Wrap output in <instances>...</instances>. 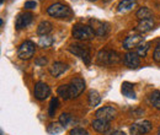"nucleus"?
Masks as SVG:
<instances>
[{"mask_svg": "<svg viewBox=\"0 0 160 135\" xmlns=\"http://www.w3.org/2000/svg\"><path fill=\"white\" fill-rule=\"evenodd\" d=\"M120 55L117 52L115 51H108V49H102L98 53L96 61L100 65H112V64H117L120 63Z\"/></svg>", "mask_w": 160, "mask_h": 135, "instance_id": "f257e3e1", "label": "nucleus"}, {"mask_svg": "<svg viewBox=\"0 0 160 135\" xmlns=\"http://www.w3.org/2000/svg\"><path fill=\"white\" fill-rule=\"evenodd\" d=\"M72 35L74 38L79 39V41H89L96 36L92 28L86 25H75L72 30Z\"/></svg>", "mask_w": 160, "mask_h": 135, "instance_id": "f03ea898", "label": "nucleus"}, {"mask_svg": "<svg viewBox=\"0 0 160 135\" xmlns=\"http://www.w3.org/2000/svg\"><path fill=\"white\" fill-rule=\"evenodd\" d=\"M47 14L56 19H65L70 15V9L67 5L56 2V4H52L49 7H47Z\"/></svg>", "mask_w": 160, "mask_h": 135, "instance_id": "7ed1b4c3", "label": "nucleus"}, {"mask_svg": "<svg viewBox=\"0 0 160 135\" xmlns=\"http://www.w3.org/2000/svg\"><path fill=\"white\" fill-rule=\"evenodd\" d=\"M36 51V46L33 42L31 41H25L22 42L18 49V57L22 60H27V59L32 58Z\"/></svg>", "mask_w": 160, "mask_h": 135, "instance_id": "20e7f679", "label": "nucleus"}, {"mask_svg": "<svg viewBox=\"0 0 160 135\" xmlns=\"http://www.w3.org/2000/svg\"><path fill=\"white\" fill-rule=\"evenodd\" d=\"M68 90H69L70 99L78 97L85 90V81H84V79H81L79 76L72 79V81L68 84Z\"/></svg>", "mask_w": 160, "mask_h": 135, "instance_id": "39448f33", "label": "nucleus"}, {"mask_svg": "<svg viewBox=\"0 0 160 135\" xmlns=\"http://www.w3.org/2000/svg\"><path fill=\"white\" fill-rule=\"evenodd\" d=\"M69 51H70L72 54L79 57L85 64H90L91 57H90V51H89L88 47L81 46V44H72L69 47Z\"/></svg>", "mask_w": 160, "mask_h": 135, "instance_id": "423d86ee", "label": "nucleus"}, {"mask_svg": "<svg viewBox=\"0 0 160 135\" xmlns=\"http://www.w3.org/2000/svg\"><path fill=\"white\" fill-rule=\"evenodd\" d=\"M152 130V123L149 120H139L131 125V135H143Z\"/></svg>", "mask_w": 160, "mask_h": 135, "instance_id": "0eeeda50", "label": "nucleus"}, {"mask_svg": "<svg viewBox=\"0 0 160 135\" xmlns=\"http://www.w3.org/2000/svg\"><path fill=\"white\" fill-rule=\"evenodd\" d=\"M95 116H96L98 119H102V120H106V122H111L112 119H115V117L117 116V111H116V108H113L111 106H105V107L99 108L95 112Z\"/></svg>", "mask_w": 160, "mask_h": 135, "instance_id": "6e6552de", "label": "nucleus"}, {"mask_svg": "<svg viewBox=\"0 0 160 135\" xmlns=\"http://www.w3.org/2000/svg\"><path fill=\"white\" fill-rule=\"evenodd\" d=\"M33 95L35 97L38 99V101H44L47 99L48 96L51 95V89L47 84L38 81L36 85H35V90H33Z\"/></svg>", "mask_w": 160, "mask_h": 135, "instance_id": "1a4fd4ad", "label": "nucleus"}, {"mask_svg": "<svg viewBox=\"0 0 160 135\" xmlns=\"http://www.w3.org/2000/svg\"><path fill=\"white\" fill-rule=\"evenodd\" d=\"M143 41H144V37L142 35H131L123 41V48L127 51H131L136 47H139L143 43Z\"/></svg>", "mask_w": 160, "mask_h": 135, "instance_id": "9d476101", "label": "nucleus"}, {"mask_svg": "<svg viewBox=\"0 0 160 135\" xmlns=\"http://www.w3.org/2000/svg\"><path fill=\"white\" fill-rule=\"evenodd\" d=\"M90 27L92 28V31L95 32V35L96 36H105L106 33H107V31H108V27H107V25L105 23V22H102L100 20H96V19H92L90 20Z\"/></svg>", "mask_w": 160, "mask_h": 135, "instance_id": "9b49d317", "label": "nucleus"}, {"mask_svg": "<svg viewBox=\"0 0 160 135\" xmlns=\"http://www.w3.org/2000/svg\"><path fill=\"white\" fill-rule=\"evenodd\" d=\"M123 61L127 66L129 68H138L140 65V60H139V55L136 53V52H127L124 55H123Z\"/></svg>", "mask_w": 160, "mask_h": 135, "instance_id": "f8f14e48", "label": "nucleus"}, {"mask_svg": "<svg viewBox=\"0 0 160 135\" xmlns=\"http://www.w3.org/2000/svg\"><path fill=\"white\" fill-rule=\"evenodd\" d=\"M32 14L31 12H23L20 14L18 17H16V22H15V27L16 30H22L25 27H27L31 22H32Z\"/></svg>", "mask_w": 160, "mask_h": 135, "instance_id": "ddd939ff", "label": "nucleus"}, {"mask_svg": "<svg viewBox=\"0 0 160 135\" xmlns=\"http://www.w3.org/2000/svg\"><path fill=\"white\" fill-rule=\"evenodd\" d=\"M154 25H155V23H154L153 17H152V19L140 20L139 23H138L137 27H136V31L139 32L140 35L147 33V32H149V31H152V30L154 28Z\"/></svg>", "mask_w": 160, "mask_h": 135, "instance_id": "4468645a", "label": "nucleus"}, {"mask_svg": "<svg viewBox=\"0 0 160 135\" xmlns=\"http://www.w3.org/2000/svg\"><path fill=\"white\" fill-rule=\"evenodd\" d=\"M68 70V65L62 63V61H56L52 64V66L49 68V73L51 75L54 77H59L62 74H64Z\"/></svg>", "mask_w": 160, "mask_h": 135, "instance_id": "2eb2a0df", "label": "nucleus"}, {"mask_svg": "<svg viewBox=\"0 0 160 135\" xmlns=\"http://www.w3.org/2000/svg\"><path fill=\"white\" fill-rule=\"evenodd\" d=\"M91 127L98 133H106L110 129V122H106V120H102V119H98L96 118L95 120H92Z\"/></svg>", "mask_w": 160, "mask_h": 135, "instance_id": "dca6fc26", "label": "nucleus"}, {"mask_svg": "<svg viewBox=\"0 0 160 135\" xmlns=\"http://www.w3.org/2000/svg\"><path fill=\"white\" fill-rule=\"evenodd\" d=\"M136 5H137V0H121L118 6H117V11L118 12H128Z\"/></svg>", "mask_w": 160, "mask_h": 135, "instance_id": "f3484780", "label": "nucleus"}, {"mask_svg": "<svg viewBox=\"0 0 160 135\" xmlns=\"http://www.w3.org/2000/svg\"><path fill=\"white\" fill-rule=\"evenodd\" d=\"M52 30H53V25L49 21H42L37 27V33L40 36H48V33H51Z\"/></svg>", "mask_w": 160, "mask_h": 135, "instance_id": "a211bd4d", "label": "nucleus"}, {"mask_svg": "<svg viewBox=\"0 0 160 135\" xmlns=\"http://www.w3.org/2000/svg\"><path fill=\"white\" fill-rule=\"evenodd\" d=\"M88 102H89V106H91V107H98L101 102L100 94H99L96 90H91V91L89 92V96H88Z\"/></svg>", "mask_w": 160, "mask_h": 135, "instance_id": "6ab92c4d", "label": "nucleus"}, {"mask_svg": "<svg viewBox=\"0 0 160 135\" xmlns=\"http://www.w3.org/2000/svg\"><path fill=\"white\" fill-rule=\"evenodd\" d=\"M121 92L128 98H136V92L133 89V85L131 82H123L121 87Z\"/></svg>", "mask_w": 160, "mask_h": 135, "instance_id": "aec40b11", "label": "nucleus"}, {"mask_svg": "<svg viewBox=\"0 0 160 135\" xmlns=\"http://www.w3.org/2000/svg\"><path fill=\"white\" fill-rule=\"evenodd\" d=\"M149 102H150V104L154 108H157V109L160 111V91H158V90L153 91L149 95Z\"/></svg>", "mask_w": 160, "mask_h": 135, "instance_id": "412c9836", "label": "nucleus"}, {"mask_svg": "<svg viewBox=\"0 0 160 135\" xmlns=\"http://www.w3.org/2000/svg\"><path fill=\"white\" fill-rule=\"evenodd\" d=\"M136 16L139 19V21L145 19H152V10L149 7H147V6H143L136 12Z\"/></svg>", "mask_w": 160, "mask_h": 135, "instance_id": "4be33fe9", "label": "nucleus"}, {"mask_svg": "<svg viewBox=\"0 0 160 135\" xmlns=\"http://www.w3.org/2000/svg\"><path fill=\"white\" fill-rule=\"evenodd\" d=\"M63 129H64V127H63L60 123H52V124H49V125H48L47 132H48V134L56 135V134L62 133V132H63Z\"/></svg>", "mask_w": 160, "mask_h": 135, "instance_id": "5701e85b", "label": "nucleus"}, {"mask_svg": "<svg viewBox=\"0 0 160 135\" xmlns=\"http://www.w3.org/2000/svg\"><path fill=\"white\" fill-rule=\"evenodd\" d=\"M149 47H150V42H147V43H142L139 47H137V51L136 53L139 55V57H145L148 51H149Z\"/></svg>", "mask_w": 160, "mask_h": 135, "instance_id": "b1692460", "label": "nucleus"}, {"mask_svg": "<svg viewBox=\"0 0 160 135\" xmlns=\"http://www.w3.org/2000/svg\"><path fill=\"white\" fill-rule=\"evenodd\" d=\"M58 104H59L58 98H57V97H53V98L51 99L49 109H48V114H49V117H54V113H56V111H57V108H58Z\"/></svg>", "mask_w": 160, "mask_h": 135, "instance_id": "393cba45", "label": "nucleus"}, {"mask_svg": "<svg viewBox=\"0 0 160 135\" xmlns=\"http://www.w3.org/2000/svg\"><path fill=\"white\" fill-rule=\"evenodd\" d=\"M52 43H53V39L49 36H42L38 39V46L42 48H48V47L52 46Z\"/></svg>", "mask_w": 160, "mask_h": 135, "instance_id": "a878e982", "label": "nucleus"}, {"mask_svg": "<svg viewBox=\"0 0 160 135\" xmlns=\"http://www.w3.org/2000/svg\"><path fill=\"white\" fill-rule=\"evenodd\" d=\"M58 96H60L63 99H70L69 97V90H68V85H60L57 90Z\"/></svg>", "mask_w": 160, "mask_h": 135, "instance_id": "bb28decb", "label": "nucleus"}, {"mask_svg": "<svg viewBox=\"0 0 160 135\" xmlns=\"http://www.w3.org/2000/svg\"><path fill=\"white\" fill-rule=\"evenodd\" d=\"M70 119H72V117L69 113H62L59 117V123L65 128L68 124H69V122H70Z\"/></svg>", "mask_w": 160, "mask_h": 135, "instance_id": "cd10ccee", "label": "nucleus"}, {"mask_svg": "<svg viewBox=\"0 0 160 135\" xmlns=\"http://www.w3.org/2000/svg\"><path fill=\"white\" fill-rule=\"evenodd\" d=\"M70 135H90L85 129H82V128H74V129H72L70 130Z\"/></svg>", "mask_w": 160, "mask_h": 135, "instance_id": "c85d7f7f", "label": "nucleus"}, {"mask_svg": "<svg viewBox=\"0 0 160 135\" xmlns=\"http://www.w3.org/2000/svg\"><path fill=\"white\" fill-rule=\"evenodd\" d=\"M153 58L157 63H160V41L158 42L155 49H154V54H153Z\"/></svg>", "mask_w": 160, "mask_h": 135, "instance_id": "c756f323", "label": "nucleus"}, {"mask_svg": "<svg viewBox=\"0 0 160 135\" xmlns=\"http://www.w3.org/2000/svg\"><path fill=\"white\" fill-rule=\"evenodd\" d=\"M36 5H37L36 1H31V0H28V1L25 2V9H35Z\"/></svg>", "mask_w": 160, "mask_h": 135, "instance_id": "7c9ffc66", "label": "nucleus"}, {"mask_svg": "<svg viewBox=\"0 0 160 135\" xmlns=\"http://www.w3.org/2000/svg\"><path fill=\"white\" fill-rule=\"evenodd\" d=\"M36 64H37V65H43V66H44V65H46V64H47V58H44V57H41V58H38V59H36Z\"/></svg>", "mask_w": 160, "mask_h": 135, "instance_id": "2f4dec72", "label": "nucleus"}, {"mask_svg": "<svg viewBox=\"0 0 160 135\" xmlns=\"http://www.w3.org/2000/svg\"><path fill=\"white\" fill-rule=\"evenodd\" d=\"M110 135H126L124 132H121V130H116V132H112Z\"/></svg>", "mask_w": 160, "mask_h": 135, "instance_id": "473e14b6", "label": "nucleus"}, {"mask_svg": "<svg viewBox=\"0 0 160 135\" xmlns=\"http://www.w3.org/2000/svg\"><path fill=\"white\" fill-rule=\"evenodd\" d=\"M158 135H160V127H159V130H158Z\"/></svg>", "mask_w": 160, "mask_h": 135, "instance_id": "72a5a7b5", "label": "nucleus"}, {"mask_svg": "<svg viewBox=\"0 0 160 135\" xmlns=\"http://www.w3.org/2000/svg\"><path fill=\"white\" fill-rule=\"evenodd\" d=\"M89 1H96V0H89Z\"/></svg>", "mask_w": 160, "mask_h": 135, "instance_id": "f704fd0d", "label": "nucleus"}]
</instances>
